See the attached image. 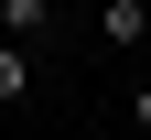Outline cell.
<instances>
[{
	"instance_id": "6da1fadb",
	"label": "cell",
	"mask_w": 151,
	"mask_h": 140,
	"mask_svg": "<svg viewBox=\"0 0 151 140\" xmlns=\"http://www.w3.org/2000/svg\"><path fill=\"white\" fill-rule=\"evenodd\" d=\"M97 32H108V54H140V43H151V0H108Z\"/></svg>"
},
{
	"instance_id": "277c9868",
	"label": "cell",
	"mask_w": 151,
	"mask_h": 140,
	"mask_svg": "<svg viewBox=\"0 0 151 140\" xmlns=\"http://www.w3.org/2000/svg\"><path fill=\"white\" fill-rule=\"evenodd\" d=\"M129 129H151V86H129Z\"/></svg>"
},
{
	"instance_id": "3957f363",
	"label": "cell",
	"mask_w": 151,
	"mask_h": 140,
	"mask_svg": "<svg viewBox=\"0 0 151 140\" xmlns=\"http://www.w3.org/2000/svg\"><path fill=\"white\" fill-rule=\"evenodd\" d=\"M22 97H32V43L0 32V108H22Z\"/></svg>"
},
{
	"instance_id": "7a4b0ae2",
	"label": "cell",
	"mask_w": 151,
	"mask_h": 140,
	"mask_svg": "<svg viewBox=\"0 0 151 140\" xmlns=\"http://www.w3.org/2000/svg\"><path fill=\"white\" fill-rule=\"evenodd\" d=\"M0 32H11V43H43L54 32V0H0Z\"/></svg>"
}]
</instances>
